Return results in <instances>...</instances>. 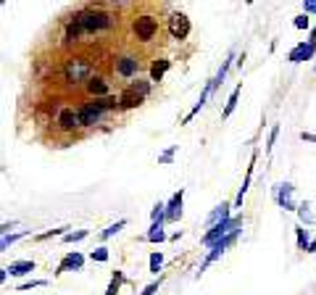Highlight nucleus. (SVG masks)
<instances>
[{"instance_id": "nucleus-19", "label": "nucleus", "mask_w": 316, "mask_h": 295, "mask_svg": "<svg viewBox=\"0 0 316 295\" xmlns=\"http://www.w3.org/2000/svg\"><path fill=\"white\" fill-rule=\"evenodd\" d=\"M145 240H148V243H164V240H166V232H164V222H155V224H150V229H148Z\"/></svg>"}, {"instance_id": "nucleus-18", "label": "nucleus", "mask_w": 316, "mask_h": 295, "mask_svg": "<svg viewBox=\"0 0 316 295\" xmlns=\"http://www.w3.org/2000/svg\"><path fill=\"white\" fill-rule=\"evenodd\" d=\"M229 203H221V206H216L214 208V213L208 216V224L214 227V224H219V222H224V219H232V216H229Z\"/></svg>"}, {"instance_id": "nucleus-33", "label": "nucleus", "mask_w": 316, "mask_h": 295, "mask_svg": "<svg viewBox=\"0 0 316 295\" xmlns=\"http://www.w3.org/2000/svg\"><path fill=\"white\" fill-rule=\"evenodd\" d=\"M47 282H45V279H32V282H24V285H19V287H16V290H32V287H45Z\"/></svg>"}, {"instance_id": "nucleus-26", "label": "nucleus", "mask_w": 316, "mask_h": 295, "mask_svg": "<svg viewBox=\"0 0 316 295\" xmlns=\"http://www.w3.org/2000/svg\"><path fill=\"white\" fill-rule=\"evenodd\" d=\"M79 32H85V29L79 26V21H76V19H74V21H69V26H66V37H63V42H74Z\"/></svg>"}, {"instance_id": "nucleus-28", "label": "nucleus", "mask_w": 316, "mask_h": 295, "mask_svg": "<svg viewBox=\"0 0 316 295\" xmlns=\"http://www.w3.org/2000/svg\"><path fill=\"white\" fill-rule=\"evenodd\" d=\"M87 235H90L87 229H76V232H66V235H63L61 240H63V243H79V240H85Z\"/></svg>"}, {"instance_id": "nucleus-15", "label": "nucleus", "mask_w": 316, "mask_h": 295, "mask_svg": "<svg viewBox=\"0 0 316 295\" xmlns=\"http://www.w3.org/2000/svg\"><path fill=\"white\" fill-rule=\"evenodd\" d=\"M6 272L11 277H24L29 272H35V261H13L11 266H6Z\"/></svg>"}, {"instance_id": "nucleus-36", "label": "nucleus", "mask_w": 316, "mask_h": 295, "mask_svg": "<svg viewBox=\"0 0 316 295\" xmlns=\"http://www.w3.org/2000/svg\"><path fill=\"white\" fill-rule=\"evenodd\" d=\"M158 285H161V279H158V282H150L145 290H142L140 295H155V290H158Z\"/></svg>"}, {"instance_id": "nucleus-27", "label": "nucleus", "mask_w": 316, "mask_h": 295, "mask_svg": "<svg viewBox=\"0 0 316 295\" xmlns=\"http://www.w3.org/2000/svg\"><path fill=\"white\" fill-rule=\"evenodd\" d=\"M295 237H298V248H300V251H308L311 240H308V232L303 227H295Z\"/></svg>"}, {"instance_id": "nucleus-24", "label": "nucleus", "mask_w": 316, "mask_h": 295, "mask_svg": "<svg viewBox=\"0 0 316 295\" xmlns=\"http://www.w3.org/2000/svg\"><path fill=\"white\" fill-rule=\"evenodd\" d=\"M161 266H164V253L153 251V253H150V261H148V269H150V274H158V272H161Z\"/></svg>"}, {"instance_id": "nucleus-38", "label": "nucleus", "mask_w": 316, "mask_h": 295, "mask_svg": "<svg viewBox=\"0 0 316 295\" xmlns=\"http://www.w3.org/2000/svg\"><path fill=\"white\" fill-rule=\"evenodd\" d=\"M300 140H306V143H313L316 145V135L313 132H300Z\"/></svg>"}, {"instance_id": "nucleus-5", "label": "nucleus", "mask_w": 316, "mask_h": 295, "mask_svg": "<svg viewBox=\"0 0 316 295\" xmlns=\"http://www.w3.org/2000/svg\"><path fill=\"white\" fill-rule=\"evenodd\" d=\"M155 32H158V24H155V19L153 16H137L135 19V35H137V40H142V42H150L153 37H155Z\"/></svg>"}, {"instance_id": "nucleus-6", "label": "nucleus", "mask_w": 316, "mask_h": 295, "mask_svg": "<svg viewBox=\"0 0 316 295\" xmlns=\"http://www.w3.org/2000/svg\"><path fill=\"white\" fill-rule=\"evenodd\" d=\"M190 19L185 16V13H171L169 16V32H171V37L174 40H185L187 35H190Z\"/></svg>"}, {"instance_id": "nucleus-10", "label": "nucleus", "mask_w": 316, "mask_h": 295, "mask_svg": "<svg viewBox=\"0 0 316 295\" xmlns=\"http://www.w3.org/2000/svg\"><path fill=\"white\" fill-rule=\"evenodd\" d=\"M116 74L119 76H126V79H129V76H135L137 74V69H140V61L135 58V56H121L119 61H116Z\"/></svg>"}, {"instance_id": "nucleus-39", "label": "nucleus", "mask_w": 316, "mask_h": 295, "mask_svg": "<svg viewBox=\"0 0 316 295\" xmlns=\"http://www.w3.org/2000/svg\"><path fill=\"white\" fill-rule=\"evenodd\" d=\"M311 40H313V42H316V26H313V29H311Z\"/></svg>"}, {"instance_id": "nucleus-14", "label": "nucleus", "mask_w": 316, "mask_h": 295, "mask_svg": "<svg viewBox=\"0 0 316 295\" xmlns=\"http://www.w3.org/2000/svg\"><path fill=\"white\" fill-rule=\"evenodd\" d=\"M145 98H140L137 92L132 90V87H126V90H121V95H119V103H121V108H137Z\"/></svg>"}, {"instance_id": "nucleus-34", "label": "nucleus", "mask_w": 316, "mask_h": 295, "mask_svg": "<svg viewBox=\"0 0 316 295\" xmlns=\"http://www.w3.org/2000/svg\"><path fill=\"white\" fill-rule=\"evenodd\" d=\"M298 216H300L303 222H313V213L308 211V206H306V203H303V206H298Z\"/></svg>"}, {"instance_id": "nucleus-17", "label": "nucleus", "mask_w": 316, "mask_h": 295, "mask_svg": "<svg viewBox=\"0 0 316 295\" xmlns=\"http://www.w3.org/2000/svg\"><path fill=\"white\" fill-rule=\"evenodd\" d=\"M253 166H256V153H253V158H250V166H248V174H245V182H243V187L240 193H237V200H234V208H243V198L250 187V179H253Z\"/></svg>"}, {"instance_id": "nucleus-1", "label": "nucleus", "mask_w": 316, "mask_h": 295, "mask_svg": "<svg viewBox=\"0 0 316 295\" xmlns=\"http://www.w3.org/2000/svg\"><path fill=\"white\" fill-rule=\"evenodd\" d=\"M63 76H66L69 85L90 82V79H92V66H90V61H85V58H69L66 66H63Z\"/></svg>"}, {"instance_id": "nucleus-4", "label": "nucleus", "mask_w": 316, "mask_h": 295, "mask_svg": "<svg viewBox=\"0 0 316 295\" xmlns=\"http://www.w3.org/2000/svg\"><path fill=\"white\" fill-rule=\"evenodd\" d=\"M103 103L95 98L92 103H85L82 108H79V121H82V127H95V121H100V116H103Z\"/></svg>"}, {"instance_id": "nucleus-22", "label": "nucleus", "mask_w": 316, "mask_h": 295, "mask_svg": "<svg viewBox=\"0 0 316 295\" xmlns=\"http://www.w3.org/2000/svg\"><path fill=\"white\" fill-rule=\"evenodd\" d=\"M232 61H234V53H229V56H227V61L221 64V69H219V74H216V79L211 82V87H214V90H216L221 82H224V76H227V71H229V66H232Z\"/></svg>"}, {"instance_id": "nucleus-31", "label": "nucleus", "mask_w": 316, "mask_h": 295, "mask_svg": "<svg viewBox=\"0 0 316 295\" xmlns=\"http://www.w3.org/2000/svg\"><path fill=\"white\" fill-rule=\"evenodd\" d=\"M66 229L69 227H61V229H50V232H42V235H37V240H50V237H56V235H66Z\"/></svg>"}, {"instance_id": "nucleus-7", "label": "nucleus", "mask_w": 316, "mask_h": 295, "mask_svg": "<svg viewBox=\"0 0 316 295\" xmlns=\"http://www.w3.org/2000/svg\"><path fill=\"white\" fill-rule=\"evenodd\" d=\"M293 184L290 182H282V184H277L274 187V200H277V206L279 208H287V211H298V206H295V200H293Z\"/></svg>"}, {"instance_id": "nucleus-13", "label": "nucleus", "mask_w": 316, "mask_h": 295, "mask_svg": "<svg viewBox=\"0 0 316 295\" xmlns=\"http://www.w3.org/2000/svg\"><path fill=\"white\" fill-rule=\"evenodd\" d=\"M87 92L95 98H108V82L103 79V76H92V79L87 82Z\"/></svg>"}, {"instance_id": "nucleus-3", "label": "nucleus", "mask_w": 316, "mask_h": 295, "mask_svg": "<svg viewBox=\"0 0 316 295\" xmlns=\"http://www.w3.org/2000/svg\"><path fill=\"white\" fill-rule=\"evenodd\" d=\"M243 224V219H240V216H234V219H224V222H219V224H214L208 232H205V235H203V245H208V248H214L219 240H224L227 235H229V232L232 229H237V227H240Z\"/></svg>"}, {"instance_id": "nucleus-12", "label": "nucleus", "mask_w": 316, "mask_h": 295, "mask_svg": "<svg viewBox=\"0 0 316 295\" xmlns=\"http://www.w3.org/2000/svg\"><path fill=\"white\" fill-rule=\"evenodd\" d=\"M82 266H85V256H82V253H69L66 258L58 263L56 274H61V272H79Z\"/></svg>"}, {"instance_id": "nucleus-20", "label": "nucleus", "mask_w": 316, "mask_h": 295, "mask_svg": "<svg viewBox=\"0 0 316 295\" xmlns=\"http://www.w3.org/2000/svg\"><path fill=\"white\" fill-rule=\"evenodd\" d=\"M240 90H243V85H237V87L232 90V95H229V100H227V105H224V111H221V119H229V116H232V111L237 108V100H240Z\"/></svg>"}, {"instance_id": "nucleus-29", "label": "nucleus", "mask_w": 316, "mask_h": 295, "mask_svg": "<svg viewBox=\"0 0 316 295\" xmlns=\"http://www.w3.org/2000/svg\"><path fill=\"white\" fill-rule=\"evenodd\" d=\"M90 258H92V261L106 263V261H108V248H106V245H98V248H95V251L90 253Z\"/></svg>"}, {"instance_id": "nucleus-9", "label": "nucleus", "mask_w": 316, "mask_h": 295, "mask_svg": "<svg viewBox=\"0 0 316 295\" xmlns=\"http://www.w3.org/2000/svg\"><path fill=\"white\" fill-rule=\"evenodd\" d=\"M182 200H185V190L179 187L177 193L171 195L169 203H166V222H179V216H182Z\"/></svg>"}, {"instance_id": "nucleus-2", "label": "nucleus", "mask_w": 316, "mask_h": 295, "mask_svg": "<svg viewBox=\"0 0 316 295\" xmlns=\"http://www.w3.org/2000/svg\"><path fill=\"white\" fill-rule=\"evenodd\" d=\"M74 19L79 21V26H82L85 32H98V29L111 26V16H108L106 11H98V8H87L82 13H76Z\"/></svg>"}, {"instance_id": "nucleus-11", "label": "nucleus", "mask_w": 316, "mask_h": 295, "mask_svg": "<svg viewBox=\"0 0 316 295\" xmlns=\"http://www.w3.org/2000/svg\"><path fill=\"white\" fill-rule=\"evenodd\" d=\"M58 127L66 129V132L82 127V121H79V111H74V108H63V111L58 114Z\"/></svg>"}, {"instance_id": "nucleus-30", "label": "nucleus", "mask_w": 316, "mask_h": 295, "mask_svg": "<svg viewBox=\"0 0 316 295\" xmlns=\"http://www.w3.org/2000/svg\"><path fill=\"white\" fill-rule=\"evenodd\" d=\"M277 135H279V124H274L272 132H269V140H266V153H272L274 143H277Z\"/></svg>"}, {"instance_id": "nucleus-32", "label": "nucleus", "mask_w": 316, "mask_h": 295, "mask_svg": "<svg viewBox=\"0 0 316 295\" xmlns=\"http://www.w3.org/2000/svg\"><path fill=\"white\" fill-rule=\"evenodd\" d=\"M293 26H295V29H308V26H311V19L306 16V13H300V16H295Z\"/></svg>"}, {"instance_id": "nucleus-16", "label": "nucleus", "mask_w": 316, "mask_h": 295, "mask_svg": "<svg viewBox=\"0 0 316 295\" xmlns=\"http://www.w3.org/2000/svg\"><path fill=\"white\" fill-rule=\"evenodd\" d=\"M169 66H171V61H166V58L153 61V66H150V82H161L164 74L169 71Z\"/></svg>"}, {"instance_id": "nucleus-25", "label": "nucleus", "mask_w": 316, "mask_h": 295, "mask_svg": "<svg viewBox=\"0 0 316 295\" xmlns=\"http://www.w3.org/2000/svg\"><path fill=\"white\" fill-rule=\"evenodd\" d=\"M124 227H126V219H119L116 224H111L108 229H103V232H100V237H103V240H108V237H114V235H119V232H121Z\"/></svg>"}, {"instance_id": "nucleus-37", "label": "nucleus", "mask_w": 316, "mask_h": 295, "mask_svg": "<svg viewBox=\"0 0 316 295\" xmlns=\"http://www.w3.org/2000/svg\"><path fill=\"white\" fill-rule=\"evenodd\" d=\"M303 11H306V16H308V13H316V0H306Z\"/></svg>"}, {"instance_id": "nucleus-23", "label": "nucleus", "mask_w": 316, "mask_h": 295, "mask_svg": "<svg viewBox=\"0 0 316 295\" xmlns=\"http://www.w3.org/2000/svg\"><path fill=\"white\" fill-rule=\"evenodd\" d=\"M129 87L137 92L140 98H148V95H150V79H135Z\"/></svg>"}, {"instance_id": "nucleus-35", "label": "nucleus", "mask_w": 316, "mask_h": 295, "mask_svg": "<svg viewBox=\"0 0 316 295\" xmlns=\"http://www.w3.org/2000/svg\"><path fill=\"white\" fill-rule=\"evenodd\" d=\"M174 150H177V148H174V145H171L169 150H164V153H161V156H158V164H171V158H174Z\"/></svg>"}, {"instance_id": "nucleus-8", "label": "nucleus", "mask_w": 316, "mask_h": 295, "mask_svg": "<svg viewBox=\"0 0 316 295\" xmlns=\"http://www.w3.org/2000/svg\"><path fill=\"white\" fill-rule=\"evenodd\" d=\"M313 53H316V42H313V40H306V42H298L295 48L290 50L287 61H290V64H300V61H311V58H313Z\"/></svg>"}, {"instance_id": "nucleus-21", "label": "nucleus", "mask_w": 316, "mask_h": 295, "mask_svg": "<svg viewBox=\"0 0 316 295\" xmlns=\"http://www.w3.org/2000/svg\"><path fill=\"white\" fill-rule=\"evenodd\" d=\"M27 235H29L27 229H21V232H13V235H3V237H0V251H8V245H13V243L24 240Z\"/></svg>"}]
</instances>
